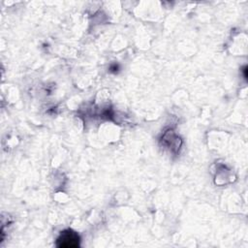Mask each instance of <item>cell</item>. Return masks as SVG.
<instances>
[{
	"label": "cell",
	"mask_w": 248,
	"mask_h": 248,
	"mask_svg": "<svg viewBox=\"0 0 248 248\" xmlns=\"http://www.w3.org/2000/svg\"><path fill=\"white\" fill-rule=\"evenodd\" d=\"M79 243L78 235L73 231H65L63 232L59 238L57 239L58 247H77Z\"/></svg>",
	"instance_id": "cell-1"
}]
</instances>
